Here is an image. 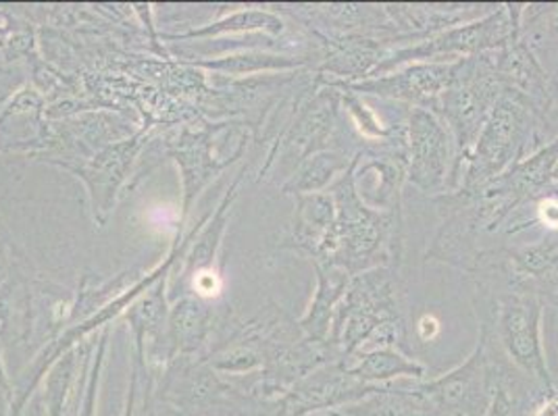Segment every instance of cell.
Returning <instances> with one entry per match:
<instances>
[{
  "label": "cell",
  "instance_id": "27",
  "mask_svg": "<svg viewBox=\"0 0 558 416\" xmlns=\"http://www.w3.org/2000/svg\"><path fill=\"white\" fill-rule=\"evenodd\" d=\"M327 84V82H326ZM331 86V84H329ZM342 93V105H344V111L349 115L352 127L356 130V134L365 142H381V139H388L395 132V123L392 125H384L377 115L369 109V105L363 100V96L359 94L350 93L347 88H340V86H333Z\"/></svg>",
  "mask_w": 558,
  "mask_h": 416
},
{
  "label": "cell",
  "instance_id": "8",
  "mask_svg": "<svg viewBox=\"0 0 558 416\" xmlns=\"http://www.w3.org/2000/svg\"><path fill=\"white\" fill-rule=\"evenodd\" d=\"M415 386L444 416L486 415L496 388L486 342L477 338L465 363L440 377L415 381Z\"/></svg>",
  "mask_w": 558,
  "mask_h": 416
},
{
  "label": "cell",
  "instance_id": "16",
  "mask_svg": "<svg viewBox=\"0 0 558 416\" xmlns=\"http://www.w3.org/2000/svg\"><path fill=\"white\" fill-rule=\"evenodd\" d=\"M336 223V203L329 192L294 196V217L290 232L281 240V250H292L306 260H317L327 235Z\"/></svg>",
  "mask_w": 558,
  "mask_h": 416
},
{
  "label": "cell",
  "instance_id": "17",
  "mask_svg": "<svg viewBox=\"0 0 558 416\" xmlns=\"http://www.w3.org/2000/svg\"><path fill=\"white\" fill-rule=\"evenodd\" d=\"M244 175H246V167L235 175V180L228 187V192L223 194V198L219 200L215 212L205 215L203 225L198 228L192 244L187 246L186 255L180 260L182 262V267H180V287H186L196 276L215 269L223 237H226L228 225H230L233 203L238 198V189H240Z\"/></svg>",
  "mask_w": 558,
  "mask_h": 416
},
{
  "label": "cell",
  "instance_id": "34",
  "mask_svg": "<svg viewBox=\"0 0 558 416\" xmlns=\"http://www.w3.org/2000/svg\"><path fill=\"white\" fill-rule=\"evenodd\" d=\"M9 68H11V65H9ZM7 70V68H4V65H0V71H4Z\"/></svg>",
  "mask_w": 558,
  "mask_h": 416
},
{
  "label": "cell",
  "instance_id": "1",
  "mask_svg": "<svg viewBox=\"0 0 558 416\" xmlns=\"http://www.w3.org/2000/svg\"><path fill=\"white\" fill-rule=\"evenodd\" d=\"M326 192L336 203V223L327 235L322 256L313 262L336 265L352 278L377 267L400 269L404 255L402 210L365 207L354 192L350 167Z\"/></svg>",
  "mask_w": 558,
  "mask_h": 416
},
{
  "label": "cell",
  "instance_id": "30",
  "mask_svg": "<svg viewBox=\"0 0 558 416\" xmlns=\"http://www.w3.org/2000/svg\"><path fill=\"white\" fill-rule=\"evenodd\" d=\"M140 400V375L138 367L132 363V372H130V388H128V397L123 406V416H142L138 408Z\"/></svg>",
  "mask_w": 558,
  "mask_h": 416
},
{
  "label": "cell",
  "instance_id": "4",
  "mask_svg": "<svg viewBox=\"0 0 558 416\" xmlns=\"http://www.w3.org/2000/svg\"><path fill=\"white\" fill-rule=\"evenodd\" d=\"M502 93L505 88L496 71V52L466 57L454 63L450 84L444 90L438 109V117L448 127L457 152L450 192L459 187L466 157L473 150L484 125L488 123Z\"/></svg>",
  "mask_w": 558,
  "mask_h": 416
},
{
  "label": "cell",
  "instance_id": "3",
  "mask_svg": "<svg viewBox=\"0 0 558 416\" xmlns=\"http://www.w3.org/2000/svg\"><path fill=\"white\" fill-rule=\"evenodd\" d=\"M546 138L548 132L539 117L519 98L502 93L466 157L457 189L465 194L482 189L517 162L534 155L539 146H544Z\"/></svg>",
  "mask_w": 558,
  "mask_h": 416
},
{
  "label": "cell",
  "instance_id": "25",
  "mask_svg": "<svg viewBox=\"0 0 558 416\" xmlns=\"http://www.w3.org/2000/svg\"><path fill=\"white\" fill-rule=\"evenodd\" d=\"M349 370L369 386H386L398 377H409L415 381H423L427 377V367L423 363L396 347H379L361 354L350 363Z\"/></svg>",
  "mask_w": 558,
  "mask_h": 416
},
{
  "label": "cell",
  "instance_id": "29",
  "mask_svg": "<svg viewBox=\"0 0 558 416\" xmlns=\"http://www.w3.org/2000/svg\"><path fill=\"white\" fill-rule=\"evenodd\" d=\"M13 400H15V386L11 383L7 369H4V360H2V338H0V416L11 415L13 408Z\"/></svg>",
  "mask_w": 558,
  "mask_h": 416
},
{
  "label": "cell",
  "instance_id": "33",
  "mask_svg": "<svg viewBox=\"0 0 558 416\" xmlns=\"http://www.w3.org/2000/svg\"><path fill=\"white\" fill-rule=\"evenodd\" d=\"M324 416H344L342 413H327V415Z\"/></svg>",
  "mask_w": 558,
  "mask_h": 416
},
{
  "label": "cell",
  "instance_id": "14",
  "mask_svg": "<svg viewBox=\"0 0 558 416\" xmlns=\"http://www.w3.org/2000/svg\"><path fill=\"white\" fill-rule=\"evenodd\" d=\"M498 4H384L392 24L390 48L413 47L448 27L469 24L494 13Z\"/></svg>",
  "mask_w": 558,
  "mask_h": 416
},
{
  "label": "cell",
  "instance_id": "11",
  "mask_svg": "<svg viewBox=\"0 0 558 416\" xmlns=\"http://www.w3.org/2000/svg\"><path fill=\"white\" fill-rule=\"evenodd\" d=\"M283 15L299 22L311 38L331 36H381L392 38V24L384 4H292L281 9Z\"/></svg>",
  "mask_w": 558,
  "mask_h": 416
},
{
  "label": "cell",
  "instance_id": "32",
  "mask_svg": "<svg viewBox=\"0 0 558 416\" xmlns=\"http://www.w3.org/2000/svg\"><path fill=\"white\" fill-rule=\"evenodd\" d=\"M553 395L558 400V379H555V383H553Z\"/></svg>",
  "mask_w": 558,
  "mask_h": 416
},
{
  "label": "cell",
  "instance_id": "15",
  "mask_svg": "<svg viewBox=\"0 0 558 416\" xmlns=\"http://www.w3.org/2000/svg\"><path fill=\"white\" fill-rule=\"evenodd\" d=\"M50 142L47 100L27 82L0 107V152H24L36 159L47 152Z\"/></svg>",
  "mask_w": 558,
  "mask_h": 416
},
{
  "label": "cell",
  "instance_id": "28",
  "mask_svg": "<svg viewBox=\"0 0 558 416\" xmlns=\"http://www.w3.org/2000/svg\"><path fill=\"white\" fill-rule=\"evenodd\" d=\"M24 73L20 70H15L13 65L7 68L4 71H0V107L17 93L22 86H25Z\"/></svg>",
  "mask_w": 558,
  "mask_h": 416
},
{
  "label": "cell",
  "instance_id": "9",
  "mask_svg": "<svg viewBox=\"0 0 558 416\" xmlns=\"http://www.w3.org/2000/svg\"><path fill=\"white\" fill-rule=\"evenodd\" d=\"M379 386L356 379L344 363H329L308 372L271 406V416H317L342 411L372 395Z\"/></svg>",
  "mask_w": 558,
  "mask_h": 416
},
{
  "label": "cell",
  "instance_id": "6",
  "mask_svg": "<svg viewBox=\"0 0 558 416\" xmlns=\"http://www.w3.org/2000/svg\"><path fill=\"white\" fill-rule=\"evenodd\" d=\"M407 184L438 198L448 194L454 175V142L442 119L423 109H407Z\"/></svg>",
  "mask_w": 558,
  "mask_h": 416
},
{
  "label": "cell",
  "instance_id": "5",
  "mask_svg": "<svg viewBox=\"0 0 558 416\" xmlns=\"http://www.w3.org/2000/svg\"><path fill=\"white\" fill-rule=\"evenodd\" d=\"M525 4H498L494 13L469 24L448 27L440 34L390 52L384 63L369 77H379L390 71L400 70L411 63H457L466 57L484 52H496L507 47L521 27V15Z\"/></svg>",
  "mask_w": 558,
  "mask_h": 416
},
{
  "label": "cell",
  "instance_id": "7",
  "mask_svg": "<svg viewBox=\"0 0 558 416\" xmlns=\"http://www.w3.org/2000/svg\"><path fill=\"white\" fill-rule=\"evenodd\" d=\"M148 130L150 125H144L128 138L111 142L90 159L61 167L70 171L71 175H75L86 187L94 223L98 228H105L109 223L116 210L117 198L123 185L128 184L142 150L146 148Z\"/></svg>",
  "mask_w": 558,
  "mask_h": 416
},
{
  "label": "cell",
  "instance_id": "19",
  "mask_svg": "<svg viewBox=\"0 0 558 416\" xmlns=\"http://www.w3.org/2000/svg\"><path fill=\"white\" fill-rule=\"evenodd\" d=\"M194 68L213 71L217 75L242 79L267 73H290V71H313L317 57L304 52H267V50H242L223 57H205L190 61Z\"/></svg>",
  "mask_w": 558,
  "mask_h": 416
},
{
  "label": "cell",
  "instance_id": "10",
  "mask_svg": "<svg viewBox=\"0 0 558 416\" xmlns=\"http://www.w3.org/2000/svg\"><path fill=\"white\" fill-rule=\"evenodd\" d=\"M454 63H411L400 70L390 71L379 77H367L354 84H340L326 79L331 86L347 88L359 96H375L379 100H390L404 105V109H423L438 115L440 98L450 84Z\"/></svg>",
  "mask_w": 558,
  "mask_h": 416
},
{
  "label": "cell",
  "instance_id": "20",
  "mask_svg": "<svg viewBox=\"0 0 558 416\" xmlns=\"http://www.w3.org/2000/svg\"><path fill=\"white\" fill-rule=\"evenodd\" d=\"M215 323L210 302L186 294L171 302L169 308V342L175 356H207Z\"/></svg>",
  "mask_w": 558,
  "mask_h": 416
},
{
  "label": "cell",
  "instance_id": "12",
  "mask_svg": "<svg viewBox=\"0 0 558 416\" xmlns=\"http://www.w3.org/2000/svg\"><path fill=\"white\" fill-rule=\"evenodd\" d=\"M219 130V125L215 127ZM215 130L210 132L209 127H203V130H196V132H190L184 130L180 136L175 139H171L167 144V155L178 162L180 167V173H182V221H180V233H184V223H186L187 215L192 207L196 205L198 196L203 194V189L215 180L219 178V173L232 164L233 161H238L246 146H248V139L246 136L240 139V146L235 150V155L226 159V161H219L213 157V150H210V144H213V134Z\"/></svg>",
  "mask_w": 558,
  "mask_h": 416
},
{
  "label": "cell",
  "instance_id": "23",
  "mask_svg": "<svg viewBox=\"0 0 558 416\" xmlns=\"http://www.w3.org/2000/svg\"><path fill=\"white\" fill-rule=\"evenodd\" d=\"M288 32V22L276 11H263V9H244L235 11L228 17H221L217 22L187 29L182 34H161L163 40L169 42H210L221 40L223 36H238V34H265L281 38Z\"/></svg>",
  "mask_w": 558,
  "mask_h": 416
},
{
  "label": "cell",
  "instance_id": "22",
  "mask_svg": "<svg viewBox=\"0 0 558 416\" xmlns=\"http://www.w3.org/2000/svg\"><path fill=\"white\" fill-rule=\"evenodd\" d=\"M311 265L315 271V294L306 313L296 321L306 338L326 342L329 338L333 313L340 301L344 298L352 276L336 265H326V262H311Z\"/></svg>",
  "mask_w": 558,
  "mask_h": 416
},
{
  "label": "cell",
  "instance_id": "21",
  "mask_svg": "<svg viewBox=\"0 0 558 416\" xmlns=\"http://www.w3.org/2000/svg\"><path fill=\"white\" fill-rule=\"evenodd\" d=\"M94 342H84L63 354L50 369L43 381L45 393V416H70L77 392L86 379V372L93 358Z\"/></svg>",
  "mask_w": 558,
  "mask_h": 416
},
{
  "label": "cell",
  "instance_id": "35",
  "mask_svg": "<svg viewBox=\"0 0 558 416\" xmlns=\"http://www.w3.org/2000/svg\"><path fill=\"white\" fill-rule=\"evenodd\" d=\"M317 416H322V415H317Z\"/></svg>",
  "mask_w": 558,
  "mask_h": 416
},
{
  "label": "cell",
  "instance_id": "2",
  "mask_svg": "<svg viewBox=\"0 0 558 416\" xmlns=\"http://www.w3.org/2000/svg\"><path fill=\"white\" fill-rule=\"evenodd\" d=\"M404 321V283L398 267H377L350 279L338 304L327 342L349 367L365 354L384 325Z\"/></svg>",
  "mask_w": 558,
  "mask_h": 416
},
{
  "label": "cell",
  "instance_id": "13",
  "mask_svg": "<svg viewBox=\"0 0 558 416\" xmlns=\"http://www.w3.org/2000/svg\"><path fill=\"white\" fill-rule=\"evenodd\" d=\"M502 279L514 290L534 294L558 313V232L530 244L505 246Z\"/></svg>",
  "mask_w": 558,
  "mask_h": 416
},
{
  "label": "cell",
  "instance_id": "24",
  "mask_svg": "<svg viewBox=\"0 0 558 416\" xmlns=\"http://www.w3.org/2000/svg\"><path fill=\"white\" fill-rule=\"evenodd\" d=\"M336 413L344 416H444L418 392L415 383L411 388H396L395 383L379 386L372 395Z\"/></svg>",
  "mask_w": 558,
  "mask_h": 416
},
{
  "label": "cell",
  "instance_id": "31",
  "mask_svg": "<svg viewBox=\"0 0 558 416\" xmlns=\"http://www.w3.org/2000/svg\"><path fill=\"white\" fill-rule=\"evenodd\" d=\"M440 333V321L434 315H423L417 323V338L423 344H429Z\"/></svg>",
  "mask_w": 558,
  "mask_h": 416
},
{
  "label": "cell",
  "instance_id": "26",
  "mask_svg": "<svg viewBox=\"0 0 558 416\" xmlns=\"http://www.w3.org/2000/svg\"><path fill=\"white\" fill-rule=\"evenodd\" d=\"M356 155L347 150L315 152L294 169V173L281 184V192L290 196L326 192L342 173L349 171L350 162Z\"/></svg>",
  "mask_w": 558,
  "mask_h": 416
},
{
  "label": "cell",
  "instance_id": "18",
  "mask_svg": "<svg viewBox=\"0 0 558 416\" xmlns=\"http://www.w3.org/2000/svg\"><path fill=\"white\" fill-rule=\"evenodd\" d=\"M11 323L17 327L20 338L24 329H32V294L24 260L0 215V335Z\"/></svg>",
  "mask_w": 558,
  "mask_h": 416
}]
</instances>
